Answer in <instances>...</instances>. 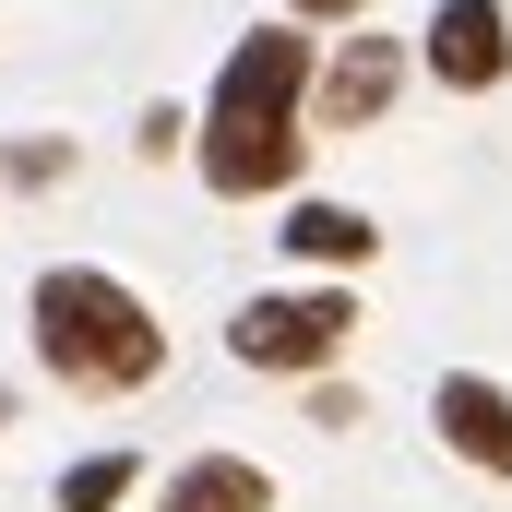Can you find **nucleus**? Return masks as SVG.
<instances>
[{
  "label": "nucleus",
  "mask_w": 512,
  "mask_h": 512,
  "mask_svg": "<svg viewBox=\"0 0 512 512\" xmlns=\"http://www.w3.org/2000/svg\"><path fill=\"white\" fill-rule=\"evenodd\" d=\"M310 36L298 24H251L203 96V131H191V179L215 203H262V191H298V155H310Z\"/></svg>",
  "instance_id": "f257e3e1"
},
{
  "label": "nucleus",
  "mask_w": 512,
  "mask_h": 512,
  "mask_svg": "<svg viewBox=\"0 0 512 512\" xmlns=\"http://www.w3.org/2000/svg\"><path fill=\"white\" fill-rule=\"evenodd\" d=\"M24 346H36V370L60 393H143L167 370V322L108 262H48L24 286Z\"/></svg>",
  "instance_id": "f03ea898"
},
{
  "label": "nucleus",
  "mask_w": 512,
  "mask_h": 512,
  "mask_svg": "<svg viewBox=\"0 0 512 512\" xmlns=\"http://www.w3.org/2000/svg\"><path fill=\"white\" fill-rule=\"evenodd\" d=\"M358 346V286H262L251 310L227 322V358L262 382H310Z\"/></svg>",
  "instance_id": "7ed1b4c3"
},
{
  "label": "nucleus",
  "mask_w": 512,
  "mask_h": 512,
  "mask_svg": "<svg viewBox=\"0 0 512 512\" xmlns=\"http://www.w3.org/2000/svg\"><path fill=\"white\" fill-rule=\"evenodd\" d=\"M417 60H429L453 96H501V84H512V12H501V0H429Z\"/></svg>",
  "instance_id": "20e7f679"
},
{
  "label": "nucleus",
  "mask_w": 512,
  "mask_h": 512,
  "mask_svg": "<svg viewBox=\"0 0 512 512\" xmlns=\"http://www.w3.org/2000/svg\"><path fill=\"white\" fill-rule=\"evenodd\" d=\"M429 429H441V453H453L465 477H501L512 489V382L441 370V382H429Z\"/></svg>",
  "instance_id": "39448f33"
},
{
  "label": "nucleus",
  "mask_w": 512,
  "mask_h": 512,
  "mask_svg": "<svg viewBox=\"0 0 512 512\" xmlns=\"http://www.w3.org/2000/svg\"><path fill=\"white\" fill-rule=\"evenodd\" d=\"M393 96H405V36H370V24H358V36L322 60V84H310V120H322V131H370Z\"/></svg>",
  "instance_id": "423d86ee"
},
{
  "label": "nucleus",
  "mask_w": 512,
  "mask_h": 512,
  "mask_svg": "<svg viewBox=\"0 0 512 512\" xmlns=\"http://www.w3.org/2000/svg\"><path fill=\"white\" fill-rule=\"evenodd\" d=\"M286 262H310V274H370L382 262V227L358 215V203H286Z\"/></svg>",
  "instance_id": "0eeeda50"
},
{
  "label": "nucleus",
  "mask_w": 512,
  "mask_h": 512,
  "mask_svg": "<svg viewBox=\"0 0 512 512\" xmlns=\"http://www.w3.org/2000/svg\"><path fill=\"white\" fill-rule=\"evenodd\" d=\"M155 512H274V477L251 453H191V465H167Z\"/></svg>",
  "instance_id": "6e6552de"
},
{
  "label": "nucleus",
  "mask_w": 512,
  "mask_h": 512,
  "mask_svg": "<svg viewBox=\"0 0 512 512\" xmlns=\"http://www.w3.org/2000/svg\"><path fill=\"white\" fill-rule=\"evenodd\" d=\"M143 489V453H84V465H60V512H120Z\"/></svg>",
  "instance_id": "1a4fd4ad"
},
{
  "label": "nucleus",
  "mask_w": 512,
  "mask_h": 512,
  "mask_svg": "<svg viewBox=\"0 0 512 512\" xmlns=\"http://www.w3.org/2000/svg\"><path fill=\"white\" fill-rule=\"evenodd\" d=\"M191 108H179V96H167V108H143V167H167V155H179V143H191Z\"/></svg>",
  "instance_id": "9d476101"
},
{
  "label": "nucleus",
  "mask_w": 512,
  "mask_h": 512,
  "mask_svg": "<svg viewBox=\"0 0 512 512\" xmlns=\"http://www.w3.org/2000/svg\"><path fill=\"white\" fill-rule=\"evenodd\" d=\"M286 24H370V0H286Z\"/></svg>",
  "instance_id": "9b49d317"
},
{
  "label": "nucleus",
  "mask_w": 512,
  "mask_h": 512,
  "mask_svg": "<svg viewBox=\"0 0 512 512\" xmlns=\"http://www.w3.org/2000/svg\"><path fill=\"white\" fill-rule=\"evenodd\" d=\"M0 429H12V382H0Z\"/></svg>",
  "instance_id": "f8f14e48"
}]
</instances>
